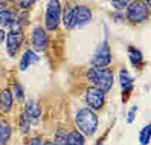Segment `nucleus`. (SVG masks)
<instances>
[{"instance_id":"nucleus-1","label":"nucleus","mask_w":151,"mask_h":145,"mask_svg":"<svg viewBox=\"0 0 151 145\" xmlns=\"http://www.w3.org/2000/svg\"><path fill=\"white\" fill-rule=\"evenodd\" d=\"M87 79L92 87L107 93L113 87V72L109 67H90L87 70Z\"/></svg>"},{"instance_id":"nucleus-2","label":"nucleus","mask_w":151,"mask_h":145,"mask_svg":"<svg viewBox=\"0 0 151 145\" xmlns=\"http://www.w3.org/2000/svg\"><path fill=\"white\" fill-rule=\"evenodd\" d=\"M75 125L83 136H93L98 128V116L88 107H83L75 115Z\"/></svg>"},{"instance_id":"nucleus-3","label":"nucleus","mask_w":151,"mask_h":145,"mask_svg":"<svg viewBox=\"0 0 151 145\" xmlns=\"http://www.w3.org/2000/svg\"><path fill=\"white\" fill-rule=\"evenodd\" d=\"M125 17L131 23H142L147 22L150 17V6L144 3V0H133L128 3Z\"/></svg>"},{"instance_id":"nucleus-4","label":"nucleus","mask_w":151,"mask_h":145,"mask_svg":"<svg viewBox=\"0 0 151 145\" xmlns=\"http://www.w3.org/2000/svg\"><path fill=\"white\" fill-rule=\"evenodd\" d=\"M23 43V31H22V26L20 23L17 22L11 26V31L6 32V50L11 57H15L17 52H19L20 46Z\"/></svg>"},{"instance_id":"nucleus-5","label":"nucleus","mask_w":151,"mask_h":145,"mask_svg":"<svg viewBox=\"0 0 151 145\" xmlns=\"http://www.w3.org/2000/svg\"><path fill=\"white\" fill-rule=\"evenodd\" d=\"M61 22V5L58 0H49L44 15V28L47 31H55Z\"/></svg>"},{"instance_id":"nucleus-6","label":"nucleus","mask_w":151,"mask_h":145,"mask_svg":"<svg viewBox=\"0 0 151 145\" xmlns=\"http://www.w3.org/2000/svg\"><path fill=\"white\" fill-rule=\"evenodd\" d=\"M111 63V50L107 41H102L96 48L92 57V67H107Z\"/></svg>"},{"instance_id":"nucleus-7","label":"nucleus","mask_w":151,"mask_h":145,"mask_svg":"<svg viewBox=\"0 0 151 145\" xmlns=\"http://www.w3.org/2000/svg\"><path fill=\"white\" fill-rule=\"evenodd\" d=\"M31 44H32V50L35 53L46 50L47 49V44H49V37H47L46 29L41 28V26L34 28L32 29V34H31Z\"/></svg>"},{"instance_id":"nucleus-8","label":"nucleus","mask_w":151,"mask_h":145,"mask_svg":"<svg viewBox=\"0 0 151 145\" xmlns=\"http://www.w3.org/2000/svg\"><path fill=\"white\" fill-rule=\"evenodd\" d=\"M86 102L90 110H101L105 102V93L95 87H88L86 90Z\"/></svg>"},{"instance_id":"nucleus-9","label":"nucleus","mask_w":151,"mask_h":145,"mask_svg":"<svg viewBox=\"0 0 151 145\" xmlns=\"http://www.w3.org/2000/svg\"><path fill=\"white\" fill-rule=\"evenodd\" d=\"M24 118L29 121L31 125H38L40 119H41V107L38 104V101L35 99H28L24 104V110H23Z\"/></svg>"},{"instance_id":"nucleus-10","label":"nucleus","mask_w":151,"mask_h":145,"mask_svg":"<svg viewBox=\"0 0 151 145\" xmlns=\"http://www.w3.org/2000/svg\"><path fill=\"white\" fill-rule=\"evenodd\" d=\"M73 9V28H83L92 20V9L86 5H76Z\"/></svg>"},{"instance_id":"nucleus-11","label":"nucleus","mask_w":151,"mask_h":145,"mask_svg":"<svg viewBox=\"0 0 151 145\" xmlns=\"http://www.w3.org/2000/svg\"><path fill=\"white\" fill-rule=\"evenodd\" d=\"M119 84H121L122 95L128 98L131 89H133V78H131L130 72L127 69H121L119 70Z\"/></svg>"},{"instance_id":"nucleus-12","label":"nucleus","mask_w":151,"mask_h":145,"mask_svg":"<svg viewBox=\"0 0 151 145\" xmlns=\"http://www.w3.org/2000/svg\"><path fill=\"white\" fill-rule=\"evenodd\" d=\"M12 102H14V96H12L11 90H8V89L2 90V92H0V112L2 113L11 112Z\"/></svg>"},{"instance_id":"nucleus-13","label":"nucleus","mask_w":151,"mask_h":145,"mask_svg":"<svg viewBox=\"0 0 151 145\" xmlns=\"http://www.w3.org/2000/svg\"><path fill=\"white\" fill-rule=\"evenodd\" d=\"M38 55L35 53L34 50L28 49V50H24L23 53V57L20 58V70H28L32 64H35V63H38Z\"/></svg>"},{"instance_id":"nucleus-14","label":"nucleus","mask_w":151,"mask_h":145,"mask_svg":"<svg viewBox=\"0 0 151 145\" xmlns=\"http://www.w3.org/2000/svg\"><path fill=\"white\" fill-rule=\"evenodd\" d=\"M15 19H17L15 12L9 9H2L0 11V28H11L15 23Z\"/></svg>"},{"instance_id":"nucleus-15","label":"nucleus","mask_w":151,"mask_h":145,"mask_svg":"<svg viewBox=\"0 0 151 145\" xmlns=\"http://www.w3.org/2000/svg\"><path fill=\"white\" fill-rule=\"evenodd\" d=\"M86 139L78 130L67 131V145H84Z\"/></svg>"},{"instance_id":"nucleus-16","label":"nucleus","mask_w":151,"mask_h":145,"mask_svg":"<svg viewBox=\"0 0 151 145\" xmlns=\"http://www.w3.org/2000/svg\"><path fill=\"white\" fill-rule=\"evenodd\" d=\"M61 22H63L66 29H72L73 28V9H72V6H66L64 8Z\"/></svg>"},{"instance_id":"nucleus-17","label":"nucleus","mask_w":151,"mask_h":145,"mask_svg":"<svg viewBox=\"0 0 151 145\" xmlns=\"http://www.w3.org/2000/svg\"><path fill=\"white\" fill-rule=\"evenodd\" d=\"M128 58H130V63L133 66H139L142 63V60H144V55H142V52L137 48L130 46L128 48Z\"/></svg>"},{"instance_id":"nucleus-18","label":"nucleus","mask_w":151,"mask_h":145,"mask_svg":"<svg viewBox=\"0 0 151 145\" xmlns=\"http://www.w3.org/2000/svg\"><path fill=\"white\" fill-rule=\"evenodd\" d=\"M11 138V127L6 122H0V145H6Z\"/></svg>"},{"instance_id":"nucleus-19","label":"nucleus","mask_w":151,"mask_h":145,"mask_svg":"<svg viewBox=\"0 0 151 145\" xmlns=\"http://www.w3.org/2000/svg\"><path fill=\"white\" fill-rule=\"evenodd\" d=\"M150 139H151V125L147 124L144 128L139 131V144L140 145H148Z\"/></svg>"},{"instance_id":"nucleus-20","label":"nucleus","mask_w":151,"mask_h":145,"mask_svg":"<svg viewBox=\"0 0 151 145\" xmlns=\"http://www.w3.org/2000/svg\"><path fill=\"white\" fill-rule=\"evenodd\" d=\"M54 145H67V131H66L64 128H60V130L55 133Z\"/></svg>"},{"instance_id":"nucleus-21","label":"nucleus","mask_w":151,"mask_h":145,"mask_svg":"<svg viewBox=\"0 0 151 145\" xmlns=\"http://www.w3.org/2000/svg\"><path fill=\"white\" fill-rule=\"evenodd\" d=\"M12 96H15L17 98V101H24V90H23V87H22V84L17 81V83H14V86H12Z\"/></svg>"},{"instance_id":"nucleus-22","label":"nucleus","mask_w":151,"mask_h":145,"mask_svg":"<svg viewBox=\"0 0 151 145\" xmlns=\"http://www.w3.org/2000/svg\"><path fill=\"white\" fill-rule=\"evenodd\" d=\"M19 124H20V130H22V133H29V130H31V124H29V121L24 118V115L22 113L20 115V119H19Z\"/></svg>"},{"instance_id":"nucleus-23","label":"nucleus","mask_w":151,"mask_h":145,"mask_svg":"<svg viewBox=\"0 0 151 145\" xmlns=\"http://www.w3.org/2000/svg\"><path fill=\"white\" fill-rule=\"evenodd\" d=\"M110 2H111V6L116 11H122V9H125V8L128 6L130 0H110Z\"/></svg>"},{"instance_id":"nucleus-24","label":"nucleus","mask_w":151,"mask_h":145,"mask_svg":"<svg viewBox=\"0 0 151 145\" xmlns=\"http://www.w3.org/2000/svg\"><path fill=\"white\" fill-rule=\"evenodd\" d=\"M136 113H137V107L133 105L130 110L127 112V122L128 124H133V121H134V118H136Z\"/></svg>"},{"instance_id":"nucleus-25","label":"nucleus","mask_w":151,"mask_h":145,"mask_svg":"<svg viewBox=\"0 0 151 145\" xmlns=\"http://www.w3.org/2000/svg\"><path fill=\"white\" fill-rule=\"evenodd\" d=\"M35 3V0H19V6L22 8V9H29V8Z\"/></svg>"},{"instance_id":"nucleus-26","label":"nucleus","mask_w":151,"mask_h":145,"mask_svg":"<svg viewBox=\"0 0 151 145\" xmlns=\"http://www.w3.org/2000/svg\"><path fill=\"white\" fill-rule=\"evenodd\" d=\"M26 145H43V141H41V138H32V139H29V142Z\"/></svg>"},{"instance_id":"nucleus-27","label":"nucleus","mask_w":151,"mask_h":145,"mask_svg":"<svg viewBox=\"0 0 151 145\" xmlns=\"http://www.w3.org/2000/svg\"><path fill=\"white\" fill-rule=\"evenodd\" d=\"M5 38H6V32H5L3 29H0V44L5 41Z\"/></svg>"},{"instance_id":"nucleus-28","label":"nucleus","mask_w":151,"mask_h":145,"mask_svg":"<svg viewBox=\"0 0 151 145\" xmlns=\"http://www.w3.org/2000/svg\"><path fill=\"white\" fill-rule=\"evenodd\" d=\"M144 3H145L147 6H150V5H151V0H145V2H144Z\"/></svg>"},{"instance_id":"nucleus-29","label":"nucleus","mask_w":151,"mask_h":145,"mask_svg":"<svg viewBox=\"0 0 151 145\" xmlns=\"http://www.w3.org/2000/svg\"><path fill=\"white\" fill-rule=\"evenodd\" d=\"M43 145H54V142H43Z\"/></svg>"},{"instance_id":"nucleus-30","label":"nucleus","mask_w":151,"mask_h":145,"mask_svg":"<svg viewBox=\"0 0 151 145\" xmlns=\"http://www.w3.org/2000/svg\"><path fill=\"white\" fill-rule=\"evenodd\" d=\"M98 145H102V144H101V142H98Z\"/></svg>"}]
</instances>
